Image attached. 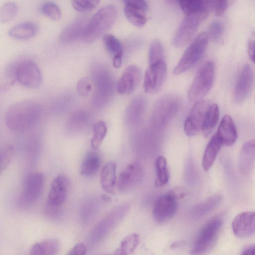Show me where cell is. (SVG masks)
Returning a JSON list of instances; mask_svg holds the SVG:
<instances>
[{"label":"cell","mask_w":255,"mask_h":255,"mask_svg":"<svg viewBox=\"0 0 255 255\" xmlns=\"http://www.w3.org/2000/svg\"><path fill=\"white\" fill-rule=\"evenodd\" d=\"M39 104L32 101L15 104L7 109L5 121L7 127L13 130L20 131L34 126L41 114Z\"/></svg>","instance_id":"6da1fadb"},{"label":"cell","mask_w":255,"mask_h":255,"mask_svg":"<svg viewBox=\"0 0 255 255\" xmlns=\"http://www.w3.org/2000/svg\"><path fill=\"white\" fill-rule=\"evenodd\" d=\"M117 11L113 5H107L97 11L88 21L82 39L86 42H91L106 33L113 25Z\"/></svg>","instance_id":"7a4b0ae2"},{"label":"cell","mask_w":255,"mask_h":255,"mask_svg":"<svg viewBox=\"0 0 255 255\" xmlns=\"http://www.w3.org/2000/svg\"><path fill=\"white\" fill-rule=\"evenodd\" d=\"M209 40L207 32H203L198 34L184 51L173 69L174 74H182L195 65L203 55Z\"/></svg>","instance_id":"3957f363"},{"label":"cell","mask_w":255,"mask_h":255,"mask_svg":"<svg viewBox=\"0 0 255 255\" xmlns=\"http://www.w3.org/2000/svg\"><path fill=\"white\" fill-rule=\"evenodd\" d=\"M215 76V65L212 61H208L198 71L188 92L190 102L201 100L211 90Z\"/></svg>","instance_id":"277c9868"},{"label":"cell","mask_w":255,"mask_h":255,"mask_svg":"<svg viewBox=\"0 0 255 255\" xmlns=\"http://www.w3.org/2000/svg\"><path fill=\"white\" fill-rule=\"evenodd\" d=\"M209 10L202 6L198 11L187 14L179 25L173 39V44L183 47L192 39L201 23L207 17Z\"/></svg>","instance_id":"5b68a950"},{"label":"cell","mask_w":255,"mask_h":255,"mask_svg":"<svg viewBox=\"0 0 255 255\" xmlns=\"http://www.w3.org/2000/svg\"><path fill=\"white\" fill-rule=\"evenodd\" d=\"M179 99L167 95L159 100L153 110L152 123L157 128L164 127L175 116L180 107Z\"/></svg>","instance_id":"8992f818"},{"label":"cell","mask_w":255,"mask_h":255,"mask_svg":"<svg viewBox=\"0 0 255 255\" xmlns=\"http://www.w3.org/2000/svg\"><path fill=\"white\" fill-rule=\"evenodd\" d=\"M222 225V221L214 218L202 228L194 245L193 254H203L210 251L216 243Z\"/></svg>","instance_id":"52a82bcc"},{"label":"cell","mask_w":255,"mask_h":255,"mask_svg":"<svg viewBox=\"0 0 255 255\" xmlns=\"http://www.w3.org/2000/svg\"><path fill=\"white\" fill-rule=\"evenodd\" d=\"M210 105L209 101L205 100L195 103L184 122V129L187 135L194 136L202 131L203 122Z\"/></svg>","instance_id":"ba28073f"},{"label":"cell","mask_w":255,"mask_h":255,"mask_svg":"<svg viewBox=\"0 0 255 255\" xmlns=\"http://www.w3.org/2000/svg\"><path fill=\"white\" fill-rule=\"evenodd\" d=\"M15 75L17 81L27 88H37L42 82L40 70L31 61H24L19 63L16 68Z\"/></svg>","instance_id":"9c48e42d"},{"label":"cell","mask_w":255,"mask_h":255,"mask_svg":"<svg viewBox=\"0 0 255 255\" xmlns=\"http://www.w3.org/2000/svg\"><path fill=\"white\" fill-rule=\"evenodd\" d=\"M166 73V65L164 60L149 64L144 78L145 92L153 94L158 92L163 84Z\"/></svg>","instance_id":"30bf717a"},{"label":"cell","mask_w":255,"mask_h":255,"mask_svg":"<svg viewBox=\"0 0 255 255\" xmlns=\"http://www.w3.org/2000/svg\"><path fill=\"white\" fill-rule=\"evenodd\" d=\"M143 177V170L142 166L137 162L129 164L120 173L118 188L123 193L132 190L141 182Z\"/></svg>","instance_id":"8fae6325"},{"label":"cell","mask_w":255,"mask_h":255,"mask_svg":"<svg viewBox=\"0 0 255 255\" xmlns=\"http://www.w3.org/2000/svg\"><path fill=\"white\" fill-rule=\"evenodd\" d=\"M177 209V199L169 193L159 196L155 201L152 209L154 220L163 223L171 219Z\"/></svg>","instance_id":"7c38bea8"},{"label":"cell","mask_w":255,"mask_h":255,"mask_svg":"<svg viewBox=\"0 0 255 255\" xmlns=\"http://www.w3.org/2000/svg\"><path fill=\"white\" fill-rule=\"evenodd\" d=\"M43 182V175L40 172H32L26 177L20 198L22 204L28 205L35 201L42 191Z\"/></svg>","instance_id":"4fadbf2b"},{"label":"cell","mask_w":255,"mask_h":255,"mask_svg":"<svg viewBox=\"0 0 255 255\" xmlns=\"http://www.w3.org/2000/svg\"><path fill=\"white\" fill-rule=\"evenodd\" d=\"M234 234L241 238L249 237L255 232V212L246 211L237 215L232 223Z\"/></svg>","instance_id":"5bb4252c"},{"label":"cell","mask_w":255,"mask_h":255,"mask_svg":"<svg viewBox=\"0 0 255 255\" xmlns=\"http://www.w3.org/2000/svg\"><path fill=\"white\" fill-rule=\"evenodd\" d=\"M69 180L67 177L60 174L52 181L48 197V204L53 207L62 205L65 201L68 189Z\"/></svg>","instance_id":"9a60e30c"},{"label":"cell","mask_w":255,"mask_h":255,"mask_svg":"<svg viewBox=\"0 0 255 255\" xmlns=\"http://www.w3.org/2000/svg\"><path fill=\"white\" fill-rule=\"evenodd\" d=\"M141 72L136 65L128 66L117 83V90L121 94H128L133 91L139 83Z\"/></svg>","instance_id":"2e32d148"},{"label":"cell","mask_w":255,"mask_h":255,"mask_svg":"<svg viewBox=\"0 0 255 255\" xmlns=\"http://www.w3.org/2000/svg\"><path fill=\"white\" fill-rule=\"evenodd\" d=\"M254 79L253 71L251 66L247 64L241 71L234 91V99L240 103L244 101L249 93Z\"/></svg>","instance_id":"e0dca14e"},{"label":"cell","mask_w":255,"mask_h":255,"mask_svg":"<svg viewBox=\"0 0 255 255\" xmlns=\"http://www.w3.org/2000/svg\"><path fill=\"white\" fill-rule=\"evenodd\" d=\"M217 134L223 145L231 146L235 143L238 134L234 122L230 116L226 115L222 118Z\"/></svg>","instance_id":"ac0fdd59"},{"label":"cell","mask_w":255,"mask_h":255,"mask_svg":"<svg viewBox=\"0 0 255 255\" xmlns=\"http://www.w3.org/2000/svg\"><path fill=\"white\" fill-rule=\"evenodd\" d=\"M88 21L85 17H80L74 20L61 32V41L64 43H70L82 38Z\"/></svg>","instance_id":"d6986e66"},{"label":"cell","mask_w":255,"mask_h":255,"mask_svg":"<svg viewBox=\"0 0 255 255\" xmlns=\"http://www.w3.org/2000/svg\"><path fill=\"white\" fill-rule=\"evenodd\" d=\"M239 168L244 174L250 173L255 165V138L243 145L239 156Z\"/></svg>","instance_id":"ffe728a7"},{"label":"cell","mask_w":255,"mask_h":255,"mask_svg":"<svg viewBox=\"0 0 255 255\" xmlns=\"http://www.w3.org/2000/svg\"><path fill=\"white\" fill-rule=\"evenodd\" d=\"M94 79L96 86L95 101L99 102V100H104L110 95L112 90L113 81L108 73L101 70L95 74Z\"/></svg>","instance_id":"44dd1931"},{"label":"cell","mask_w":255,"mask_h":255,"mask_svg":"<svg viewBox=\"0 0 255 255\" xmlns=\"http://www.w3.org/2000/svg\"><path fill=\"white\" fill-rule=\"evenodd\" d=\"M217 133L211 138L206 146L202 158V167L205 171L212 167L222 146Z\"/></svg>","instance_id":"7402d4cb"},{"label":"cell","mask_w":255,"mask_h":255,"mask_svg":"<svg viewBox=\"0 0 255 255\" xmlns=\"http://www.w3.org/2000/svg\"><path fill=\"white\" fill-rule=\"evenodd\" d=\"M102 188L108 193L113 195L116 184V163L108 162L103 168L100 175Z\"/></svg>","instance_id":"603a6c76"},{"label":"cell","mask_w":255,"mask_h":255,"mask_svg":"<svg viewBox=\"0 0 255 255\" xmlns=\"http://www.w3.org/2000/svg\"><path fill=\"white\" fill-rule=\"evenodd\" d=\"M38 30L36 23L31 21L19 23L9 29V35L17 39H27L33 37Z\"/></svg>","instance_id":"cb8c5ba5"},{"label":"cell","mask_w":255,"mask_h":255,"mask_svg":"<svg viewBox=\"0 0 255 255\" xmlns=\"http://www.w3.org/2000/svg\"><path fill=\"white\" fill-rule=\"evenodd\" d=\"M102 162L100 155L96 152H89L84 158L80 168L81 174L86 177H91L97 173Z\"/></svg>","instance_id":"d4e9b609"},{"label":"cell","mask_w":255,"mask_h":255,"mask_svg":"<svg viewBox=\"0 0 255 255\" xmlns=\"http://www.w3.org/2000/svg\"><path fill=\"white\" fill-rule=\"evenodd\" d=\"M60 243L58 240L50 239L34 244L30 248L31 255H55L58 252Z\"/></svg>","instance_id":"484cf974"},{"label":"cell","mask_w":255,"mask_h":255,"mask_svg":"<svg viewBox=\"0 0 255 255\" xmlns=\"http://www.w3.org/2000/svg\"><path fill=\"white\" fill-rule=\"evenodd\" d=\"M219 118V109L216 104H211L205 116L202 131L205 136L210 134L216 126Z\"/></svg>","instance_id":"4316f807"},{"label":"cell","mask_w":255,"mask_h":255,"mask_svg":"<svg viewBox=\"0 0 255 255\" xmlns=\"http://www.w3.org/2000/svg\"><path fill=\"white\" fill-rule=\"evenodd\" d=\"M156 177L155 185L159 187L166 184L169 180V173L166 159L162 156H158L155 161Z\"/></svg>","instance_id":"83f0119b"},{"label":"cell","mask_w":255,"mask_h":255,"mask_svg":"<svg viewBox=\"0 0 255 255\" xmlns=\"http://www.w3.org/2000/svg\"><path fill=\"white\" fill-rule=\"evenodd\" d=\"M140 237L136 233L127 236L122 241L119 248L115 251L116 255H129L133 253L139 244Z\"/></svg>","instance_id":"f1b7e54d"},{"label":"cell","mask_w":255,"mask_h":255,"mask_svg":"<svg viewBox=\"0 0 255 255\" xmlns=\"http://www.w3.org/2000/svg\"><path fill=\"white\" fill-rule=\"evenodd\" d=\"M221 201V196L218 195L213 196L195 207L193 210V213L196 216H203L216 208Z\"/></svg>","instance_id":"f546056e"},{"label":"cell","mask_w":255,"mask_h":255,"mask_svg":"<svg viewBox=\"0 0 255 255\" xmlns=\"http://www.w3.org/2000/svg\"><path fill=\"white\" fill-rule=\"evenodd\" d=\"M124 13L127 18L136 27L143 26L147 21L143 11L138 9L125 5Z\"/></svg>","instance_id":"4dcf8cb0"},{"label":"cell","mask_w":255,"mask_h":255,"mask_svg":"<svg viewBox=\"0 0 255 255\" xmlns=\"http://www.w3.org/2000/svg\"><path fill=\"white\" fill-rule=\"evenodd\" d=\"M107 132V128L105 122L98 121L93 126V137L91 146L94 149H98L102 144Z\"/></svg>","instance_id":"1f68e13d"},{"label":"cell","mask_w":255,"mask_h":255,"mask_svg":"<svg viewBox=\"0 0 255 255\" xmlns=\"http://www.w3.org/2000/svg\"><path fill=\"white\" fill-rule=\"evenodd\" d=\"M232 0H205L203 6L213 11L217 16H221L229 6Z\"/></svg>","instance_id":"d6a6232c"},{"label":"cell","mask_w":255,"mask_h":255,"mask_svg":"<svg viewBox=\"0 0 255 255\" xmlns=\"http://www.w3.org/2000/svg\"><path fill=\"white\" fill-rule=\"evenodd\" d=\"M103 43L107 51L113 57L119 54H123V49L120 41L113 35L106 34L103 36Z\"/></svg>","instance_id":"836d02e7"},{"label":"cell","mask_w":255,"mask_h":255,"mask_svg":"<svg viewBox=\"0 0 255 255\" xmlns=\"http://www.w3.org/2000/svg\"><path fill=\"white\" fill-rule=\"evenodd\" d=\"M140 98L133 100L128 110V118L131 122L137 121L144 111V102Z\"/></svg>","instance_id":"e575fe53"},{"label":"cell","mask_w":255,"mask_h":255,"mask_svg":"<svg viewBox=\"0 0 255 255\" xmlns=\"http://www.w3.org/2000/svg\"><path fill=\"white\" fill-rule=\"evenodd\" d=\"M164 49L158 40H153L150 45L148 52L149 64L164 60Z\"/></svg>","instance_id":"d590c367"},{"label":"cell","mask_w":255,"mask_h":255,"mask_svg":"<svg viewBox=\"0 0 255 255\" xmlns=\"http://www.w3.org/2000/svg\"><path fill=\"white\" fill-rule=\"evenodd\" d=\"M17 6L14 2L4 3L0 9V21L1 23H6L10 21L15 15Z\"/></svg>","instance_id":"8d00e7d4"},{"label":"cell","mask_w":255,"mask_h":255,"mask_svg":"<svg viewBox=\"0 0 255 255\" xmlns=\"http://www.w3.org/2000/svg\"><path fill=\"white\" fill-rule=\"evenodd\" d=\"M41 11L43 14L53 20H57L61 16L60 9L52 1L45 2L41 7Z\"/></svg>","instance_id":"74e56055"},{"label":"cell","mask_w":255,"mask_h":255,"mask_svg":"<svg viewBox=\"0 0 255 255\" xmlns=\"http://www.w3.org/2000/svg\"><path fill=\"white\" fill-rule=\"evenodd\" d=\"M180 7L186 15L195 13L202 7L204 0H179Z\"/></svg>","instance_id":"f35d334b"},{"label":"cell","mask_w":255,"mask_h":255,"mask_svg":"<svg viewBox=\"0 0 255 255\" xmlns=\"http://www.w3.org/2000/svg\"><path fill=\"white\" fill-rule=\"evenodd\" d=\"M101 0H72L73 7L77 11L88 12L95 9Z\"/></svg>","instance_id":"ab89813d"},{"label":"cell","mask_w":255,"mask_h":255,"mask_svg":"<svg viewBox=\"0 0 255 255\" xmlns=\"http://www.w3.org/2000/svg\"><path fill=\"white\" fill-rule=\"evenodd\" d=\"M14 151V146L7 145L1 149L0 152V171L1 173L7 167L12 158Z\"/></svg>","instance_id":"60d3db41"},{"label":"cell","mask_w":255,"mask_h":255,"mask_svg":"<svg viewBox=\"0 0 255 255\" xmlns=\"http://www.w3.org/2000/svg\"><path fill=\"white\" fill-rule=\"evenodd\" d=\"M224 27L222 23L218 21H213L209 25L208 35L214 41L219 40L223 34Z\"/></svg>","instance_id":"b9f144b4"},{"label":"cell","mask_w":255,"mask_h":255,"mask_svg":"<svg viewBox=\"0 0 255 255\" xmlns=\"http://www.w3.org/2000/svg\"><path fill=\"white\" fill-rule=\"evenodd\" d=\"M77 89L78 93L83 96L87 95L92 89V83L88 78H82L78 82Z\"/></svg>","instance_id":"7bdbcfd3"},{"label":"cell","mask_w":255,"mask_h":255,"mask_svg":"<svg viewBox=\"0 0 255 255\" xmlns=\"http://www.w3.org/2000/svg\"><path fill=\"white\" fill-rule=\"evenodd\" d=\"M126 6L138 9L145 11L147 8V3L145 0H122Z\"/></svg>","instance_id":"ee69618b"},{"label":"cell","mask_w":255,"mask_h":255,"mask_svg":"<svg viewBox=\"0 0 255 255\" xmlns=\"http://www.w3.org/2000/svg\"><path fill=\"white\" fill-rule=\"evenodd\" d=\"M87 252L86 247L83 243L76 244L68 253V255H84Z\"/></svg>","instance_id":"f6af8a7d"},{"label":"cell","mask_w":255,"mask_h":255,"mask_svg":"<svg viewBox=\"0 0 255 255\" xmlns=\"http://www.w3.org/2000/svg\"><path fill=\"white\" fill-rule=\"evenodd\" d=\"M176 199L183 198L187 194L186 190L182 187H177L168 192Z\"/></svg>","instance_id":"bcb514c9"},{"label":"cell","mask_w":255,"mask_h":255,"mask_svg":"<svg viewBox=\"0 0 255 255\" xmlns=\"http://www.w3.org/2000/svg\"><path fill=\"white\" fill-rule=\"evenodd\" d=\"M248 53L251 60L255 63V40H250L248 43Z\"/></svg>","instance_id":"7dc6e473"},{"label":"cell","mask_w":255,"mask_h":255,"mask_svg":"<svg viewBox=\"0 0 255 255\" xmlns=\"http://www.w3.org/2000/svg\"><path fill=\"white\" fill-rule=\"evenodd\" d=\"M123 54H119L113 57V65L116 68H119L122 66Z\"/></svg>","instance_id":"c3c4849f"},{"label":"cell","mask_w":255,"mask_h":255,"mask_svg":"<svg viewBox=\"0 0 255 255\" xmlns=\"http://www.w3.org/2000/svg\"><path fill=\"white\" fill-rule=\"evenodd\" d=\"M242 255H255V245L245 247L242 251Z\"/></svg>","instance_id":"681fc988"},{"label":"cell","mask_w":255,"mask_h":255,"mask_svg":"<svg viewBox=\"0 0 255 255\" xmlns=\"http://www.w3.org/2000/svg\"><path fill=\"white\" fill-rule=\"evenodd\" d=\"M103 199L108 201V200H109L110 198L108 196L104 195L103 196Z\"/></svg>","instance_id":"f907efd6"},{"label":"cell","mask_w":255,"mask_h":255,"mask_svg":"<svg viewBox=\"0 0 255 255\" xmlns=\"http://www.w3.org/2000/svg\"><path fill=\"white\" fill-rule=\"evenodd\" d=\"M177 0H178L179 1V0H166V1L169 3H175V2H176Z\"/></svg>","instance_id":"816d5d0a"}]
</instances>
